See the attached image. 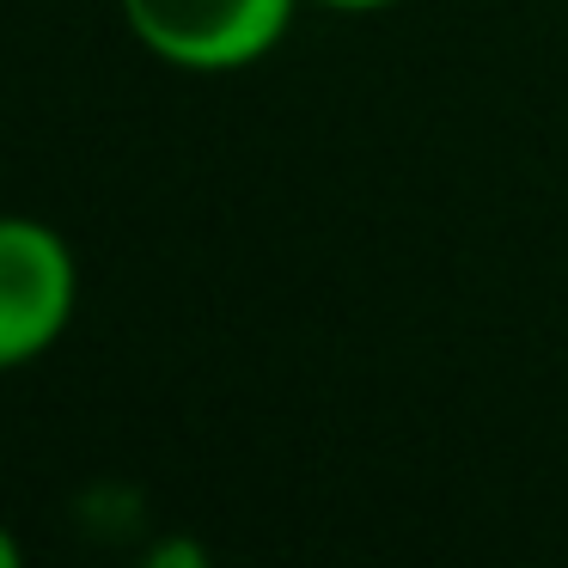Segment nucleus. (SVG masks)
I'll use <instances>...</instances> for the list:
<instances>
[{
	"label": "nucleus",
	"instance_id": "nucleus-4",
	"mask_svg": "<svg viewBox=\"0 0 568 568\" xmlns=\"http://www.w3.org/2000/svg\"><path fill=\"white\" fill-rule=\"evenodd\" d=\"M312 7H324V13H392L404 0H312Z\"/></svg>",
	"mask_w": 568,
	"mask_h": 568
},
{
	"label": "nucleus",
	"instance_id": "nucleus-2",
	"mask_svg": "<svg viewBox=\"0 0 568 568\" xmlns=\"http://www.w3.org/2000/svg\"><path fill=\"white\" fill-rule=\"evenodd\" d=\"M80 312V257L38 214H0V373L43 361Z\"/></svg>",
	"mask_w": 568,
	"mask_h": 568
},
{
	"label": "nucleus",
	"instance_id": "nucleus-1",
	"mask_svg": "<svg viewBox=\"0 0 568 568\" xmlns=\"http://www.w3.org/2000/svg\"><path fill=\"white\" fill-rule=\"evenodd\" d=\"M116 13L178 74H245L287 43L300 0H116Z\"/></svg>",
	"mask_w": 568,
	"mask_h": 568
},
{
	"label": "nucleus",
	"instance_id": "nucleus-3",
	"mask_svg": "<svg viewBox=\"0 0 568 568\" xmlns=\"http://www.w3.org/2000/svg\"><path fill=\"white\" fill-rule=\"evenodd\" d=\"M202 562H209V550L190 544V538H165L148 550V568H202Z\"/></svg>",
	"mask_w": 568,
	"mask_h": 568
},
{
	"label": "nucleus",
	"instance_id": "nucleus-5",
	"mask_svg": "<svg viewBox=\"0 0 568 568\" xmlns=\"http://www.w3.org/2000/svg\"><path fill=\"white\" fill-rule=\"evenodd\" d=\"M26 562V544H19V531H7V519H0V568H19Z\"/></svg>",
	"mask_w": 568,
	"mask_h": 568
}]
</instances>
